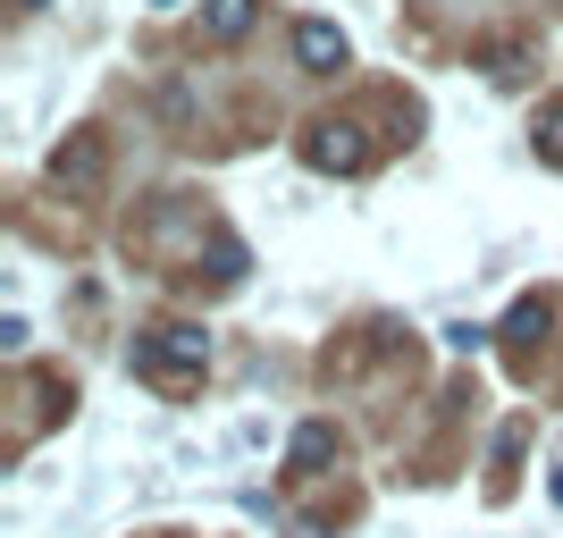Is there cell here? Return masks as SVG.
<instances>
[{
  "label": "cell",
  "mask_w": 563,
  "mask_h": 538,
  "mask_svg": "<svg viewBox=\"0 0 563 538\" xmlns=\"http://www.w3.org/2000/svg\"><path fill=\"white\" fill-rule=\"evenodd\" d=\"M211 362V337L202 328H186V320H168V328H152L135 345V371L143 378H186V371H202Z\"/></svg>",
  "instance_id": "1"
},
{
  "label": "cell",
  "mask_w": 563,
  "mask_h": 538,
  "mask_svg": "<svg viewBox=\"0 0 563 538\" xmlns=\"http://www.w3.org/2000/svg\"><path fill=\"white\" fill-rule=\"evenodd\" d=\"M303 161L329 168V177H345V168H362V127H345V118H320L303 135Z\"/></svg>",
  "instance_id": "2"
},
{
  "label": "cell",
  "mask_w": 563,
  "mask_h": 538,
  "mask_svg": "<svg viewBox=\"0 0 563 538\" xmlns=\"http://www.w3.org/2000/svg\"><path fill=\"white\" fill-rule=\"evenodd\" d=\"M101 168H110L101 135H76V143H59V152H51V177H59L68 194H93V186H101Z\"/></svg>",
  "instance_id": "3"
},
{
  "label": "cell",
  "mask_w": 563,
  "mask_h": 538,
  "mask_svg": "<svg viewBox=\"0 0 563 538\" xmlns=\"http://www.w3.org/2000/svg\"><path fill=\"white\" fill-rule=\"evenodd\" d=\"M295 59H303L311 76H336V68H345V34H336V25H320V18L295 25Z\"/></svg>",
  "instance_id": "4"
},
{
  "label": "cell",
  "mask_w": 563,
  "mask_h": 538,
  "mask_svg": "<svg viewBox=\"0 0 563 538\" xmlns=\"http://www.w3.org/2000/svg\"><path fill=\"white\" fill-rule=\"evenodd\" d=\"M329 454H336V429L329 421H303V429H295V471H320Z\"/></svg>",
  "instance_id": "5"
},
{
  "label": "cell",
  "mask_w": 563,
  "mask_h": 538,
  "mask_svg": "<svg viewBox=\"0 0 563 538\" xmlns=\"http://www.w3.org/2000/svg\"><path fill=\"white\" fill-rule=\"evenodd\" d=\"M202 25H211L219 43H235V34L253 25V0H202Z\"/></svg>",
  "instance_id": "6"
},
{
  "label": "cell",
  "mask_w": 563,
  "mask_h": 538,
  "mask_svg": "<svg viewBox=\"0 0 563 538\" xmlns=\"http://www.w3.org/2000/svg\"><path fill=\"white\" fill-rule=\"evenodd\" d=\"M539 328H547V295H521V304H514V320H505V337H514V345H530Z\"/></svg>",
  "instance_id": "7"
},
{
  "label": "cell",
  "mask_w": 563,
  "mask_h": 538,
  "mask_svg": "<svg viewBox=\"0 0 563 538\" xmlns=\"http://www.w3.org/2000/svg\"><path fill=\"white\" fill-rule=\"evenodd\" d=\"M479 59H488V76H505V85H514V76L530 68V43H488Z\"/></svg>",
  "instance_id": "8"
},
{
  "label": "cell",
  "mask_w": 563,
  "mask_h": 538,
  "mask_svg": "<svg viewBox=\"0 0 563 538\" xmlns=\"http://www.w3.org/2000/svg\"><path fill=\"white\" fill-rule=\"evenodd\" d=\"M530 135H539V152H547V161H563V101H547Z\"/></svg>",
  "instance_id": "9"
},
{
  "label": "cell",
  "mask_w": 563,
  "mask_h": 538,
  "mask_svg": "<svg viewBox=\"0 0 563 538\" xmlns=\"http://www.w3.org/2000/svg\"><path fill=\"white\" fill-rule=\"evenodd\" d=\"M555 505H563V471H555Z\"/></svg>",
  "instance_id": "10"
},
{
  "label": "cell",
  "mask_w": 563,
  "mask_h": 538,
  "mask_svg": "<svg viewBox=\"0 0 563 538\" xmlns=\"http://www.w3.org/2000/svg\"><path fill=\"white\" fill-rule=\"evenodd\" d=\"M18 9H43V0H18Z\"/></svg>",
  "instance_id": "11"
},
{
  "label": "cell",
  "mask_w": 563,
  "mask_h": 538,
  "mask_svg": "<svg viewBox=\"0 0 563 538\" xmlns=\"http://www.w3.org/2000/svg\"><path fill=\"white\" fill-rule=\"evenodd\" d=\"M152 9H177V0H152Z\"/></svg>",
  "instance_id": "12"
}]
</instances>
